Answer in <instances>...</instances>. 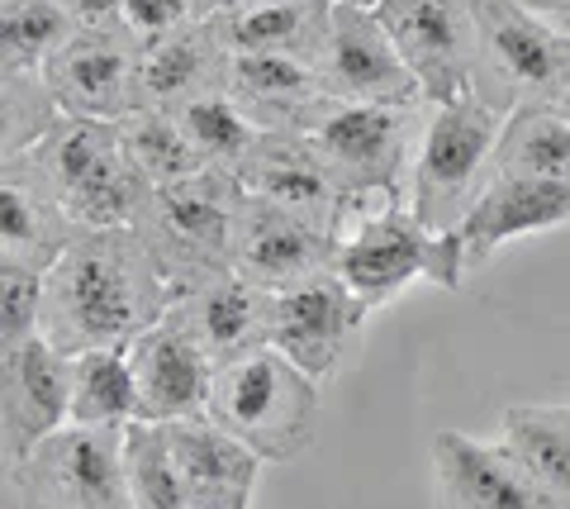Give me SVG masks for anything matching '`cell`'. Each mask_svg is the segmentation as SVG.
Returning a JSON list of instances; mask_svg holds the SVG:
<instances>
[{"instance_id": "cell-1", "label": "cell", "mask_w": 570, "mask_h": 509, "mask_svg": "<svg viewBox=\"0 0 570 509\" xmlns=\"http://www.w3.org/2000/svg\"><path fill=\"white\" fill-rule=\"evenodd\" d=\"M171 305V281L134 229H81L48 272L39 339H48L62 358L129 348Z\"/></svg>"}, {"instance_id": "cell-2", "label": "cell", "mask_w": 570, "mask_h": 509, "mask_svg": "<svg viewBox=\"0 0 570 509\" xmlns=\"http://www.w3.org/2000/svg\"><path fill=\"white\" fill-rule=\"evenodd\" d=\"M247 190L234 172L209 167L190 182L153 186L129 229L148 243L176 295L234 272V238Z\"/></svg>"}, {"instance_id": "cell-3", "label": "cell", "mask_w": 570, "mask_h": 509, "mask_svg": "<svg viewBox=\"0 0 570 509\" xmlns=\"http://www.w3.org/2000/svg\"><path fill=\"white\" fill-rule=\"evenodd\" d=\"M318 381L305 376L276 348H262L253 358L214 366V391L205 419L247 443L262 462H295L314 448L318 433Z\"/></svg>"}, {"instance_id": "cell-4", "label": "cell", "mask_w": 570, "mask_h": 509, "mask_svg": "<svg viewBox=\"0 0 570 509\" xmlns=\"http://www.w3.org/2000/svg\"><path fill=\"white\" fill-rule=\"evenodd\" d=\"M471 96L504 119L561 105L570 96V29L523 10L519 0H475Z\"/></svg>"}, {"instance_id": "cell-5", "label": "cell", "mask_w": 570, "mask_h": 509, "mask_svg": "<svg viewBox=\"0 0 570 509\" xmlns=\"http://www.w3.org/2000/svg\"><path fill=\"white\" fill-rule=\"evenodd\" d=\"M29 157L77 229H129L142 196L153 190L129 153L124 125L67 115Z\"/></svg>"}, {"instance_id": "cell-6", "label": "cell", "mask_w": 570, "mask_h": 509, "mask_svg": "<svg viewBox=\"0 0 570 509\" xmlns=\"http://www.w3.org/2000/svg\"><path fill=\"white\" fill-rule=\"evenodd\" d=\"M499 134H504V115H494L480 96L428 105V129L409 177V209L433 234H452L485 196L494 182Z\"/></svg>"}, {"instance_id": "cell-7", "label": "cell", "mask_w": 570, "mask_h": 509, "mask_svg": "<svg viewBox=\"0 0 570 509\" xmlns=\"http://www.w3.org/2000/svg\"><path fill=\"white\" fill-rule=\"evenodd\" d=\"M423 129H428L423 110L333 100V110L318 119L309 138L324 153L343 196L362 209V200L409 205V177H414Z\"/></svg>"}, {"instance_id": "cell-8", "label": "cell", "mask_w": 570, "mask_h": 509, "mask_svg": "<svg viewBox=\"0 0 570 509\" xmlns=\"http://www.w3.org/2000/svg\"><path fill=\"white\" fill-rule=\"evenodd\" d=\"M124 433L67 424L43 438L24 462L6 467L14 509H134Z\"/></svg>"}, {"instance_id": "cell-9", "label": "cell", "mask_w": 570, "mask_h": 509, "mask_svg": "<svg viewBox=\"0 0 570 509\" xmlns=\"http://www.w3.org/2000/svg\"><path fill=\"white\" fill-rule=\"evenodd\" d=\"M337 276L371 310L395 301L414 281H438L442 291L466 286L452 243L428 229L409 205H381L376 215L356 219V229L343 238V253H337Z\"/></svg>"}, {"instance_id": "cell-10", "label": "cell", "mask_w": 570, "mask_h": 509, "mask_svg": "<svg viewBox=\"0 0 570 509\" xmlns=\"http://www.w3.org/2000/svg\"><path fill=\"white\" fill-rule=\"evenodd\" d=\"M343 238L347 234L328 219L247 196L238 215V238H234V272L243 281H253L257 291L281 295L337 272Z\"/></svg>"}, {"instance_id": "cell-11", "label": "cell", "mask_w": 570, "mask_h": 509, "mask_svg": "<svg viewBox=\"0 0 570 509\" xmlns=\"http://www.w3.org/2000/svg\"><path fill=\"white\" fill-rule=\"evenodd\" d=\"M385 33L395 39L428 105L471 96L475 72V0H381Z\"/></svg>"}, {"instance_id": "cell-12", "label": "cell", "mask_w": 570, "mask_h": 509, "mask_svg": "<svg viewBox=\"0 0 570 509\" xmlns=\"http://www.w3.org/2000/svg\"><path fill=\"white\" fill-rule=\"evenodd\" d=\"M333 100L352 105H400V110H423V86L400 58L395 39L385 33L381 14L366 6H333L328 39L318 52Z\"/></svg>"}, {"instance_id": "cell-13", "label": "cell", "mask_w": 570, "mask_h": 509, "mask_svg": "<svg viewBox=\"0 0 570 509\" xmlns=\"http://www.w3.org/2000/svg\"><path fill=\"white\" fill-rule=\"evenodd\" d=\"M48 81L62 115L124 125L142 110V39L129 29H81L48 62Z\"/></svg>"}, {"instance_id": "cell-14", "label": "cell", "mask_w": 570, "mask_h": 509, "mask_svg": "<svg viewBox=\"0 0 570 509\" xmlns=\"http://www.w3.org/2000/svg\"><path fill=\"white\" fill-rule=\"evenodd\" d=\"M371 305L337 272L309 281V286L281 291L272 301V348L291 358L299 372L324 385L343 366L347 348L362 333Z\"/></svg>"}, {"instance_id": "cell-15", "label": "cell", "mask_w": 570, "mask_h": 509, "mask_svg": "<svg viewBox=\"0 0 570 509\" xmlns=\"http://www.w3.org/2000/svg\"><path fill=\"white\" fill-rule=\"evenodd\" d=\"M129 366L138 381L142 424H176V419H200L209 410L214 362L176 305L129 343Z\"/></svg>"}, {"instance_id": "cell-16", "label": "cell", "mask_w": 570, "mask_h": 509, "mask_svg": "<svg viewBox=\"0 0 570 509\" xmlns=\"http://www.w3.org/2000/svg\"><path fill=\"white\" fill-rule=\"evenodd\" d=\"M71 424V358L48 339H29L0 353V448L6 467Z\"/></svg>"}, {"instance_id": "cell-17", "label": "cell", "mask_w": 570, "mask_h": 509, "mask_svg": "<svg viewBox=\"0 0 570 509\" xmlns=\"http://www.w3.org/2000/svg\"><path fill=\"white\" fill-rule=\"evenodd\" d=\"M438 509H561L504 443H475L448 429L433 438Z\"/></svg>"}, {"instance_id": "cell-18", "label": "cell", "mask_w": 570, "mask_h": 509, "mask_svg": "<svg viewBox=\"0 0 570 509\" xmlns=\"http://www.w3.org/2000/svg\"><path fill=\"white\" fill-rule=\"evenodd\" d=\"M224 91L262 134H314L318 119L333 110V91L318 62L276 52H234Z\"/></svg>"}, {"instance_id": "cell-19", "label": "cell", "mask_w": 570, "mask_h": 509, "mask_svg": "<svg viewBox=\"0 0 570 509\" xmlns=\"http://www.w3.org/2000/svg\"><path fill=\"white\" fill-rule=\"evenodd\" d=\"M561 224H570V186L566 182L494 177L485 186V196L471 205V215L442 238L452 243L461 272L471 276L475 267H485L504 243L523 238V234L561 229Z\"/></svg>"}, {"instance_id": "cell-20", "label": "cell", "mask_w": 570, "mask_h": 509, "mask_svg": "<svg viewBox=\"0 0 570 509\" xmlns=\"http://www.w3.org/2000/svg\"><path fill=\"white\" fill-rule=\"evenodd\" d=\"M238 182L247 196H262L285 209H299V215L328 219L337 229H343V219L356 209L343 196V186L333 182L324 153L314 148L309 134H262L253 157H247L238 172Z\"/></svg>"}, {"instance_id": "cell-21", "label": "cell", "mask_w": 570, "mask_h": 509, "mask_svg": "<svg viewBox=\"0 0 570 509\" xmlns=\"http://www.w3.org/2000/svg\"><path fill=\"white\" fill-rule=\"evenodd\" d=\"M77 234L81 229L52 196L39 163L29 153L6 157V167H0V262L52 272Z\"/></svg>"}, {"instance_id": "cell-22", "label": "cell", "mask_w": 570, "mask_h": 509, "mask_svg": "<svg viewBox=\"0 0 570 509\" xmlns=\"http://www.w3.org/2000/svg\"><path fill=\"white\" fill-rule=\"evenodd\" d=\"M163 438L195 509H247L266 467L253 448L238 443L234 433H224L219 424H209L205 414L163 424Z\"/></svg>"}, {"instance_id": "cell-23", "label": "cell", "mask_w": 570, "mask_h": 509, "mask_svg": "<svg viewBox=\"0 0 570 509\" xmlns=\"http://www.w3.org/2000/svg\"><path fill=\"white\" fill-rule=\"evenodd\" d=\"M272 301L276 295L257 291L253 281L238 272L214 276L205 286L176 295V314L190 324L214 366H228L238 358H253L262 348H272Z\"/></svg>"}, {"instance_id": "cell-24", "label": "cell", "mask_w": 570, "mask_h": 509, "mask_svg": "<svg viewBox=\"0 0 570 509\" xmlns=\"http://www.w3.org/2000/svg\"><path fill=\"white\" fill-rule=\"evenodd\" d=\"M228 43L214 20H190L167 39L142 43V110H186L190 100L224 91L228 81Z\"/></svg>"}, {"instance_id": "cell-25", "label": "cell", "mask_w": 570, "mask_h": 509, "mask_svg": "<svg viewBox=\"0 0 570 509\" xmlns=\"http://www.w3.org/2000/svg\"><path fill=\"white\" fill-rule=\"evenodd\" d=\"M333 20V0H272L214 20L228 52H276V58L318 62Z\"/></svg>"}, {"instance_id": "cell-26", "label": "cell", "mask_w": 570, "mask_h": 509, "mask_svg": "<svg viewBox=\"0 0 570 509\" xmlns=\"http://www.w3.org/2000/svg\"><path fill=\"white\" fill-rule=\"evenodd\" d=\"M499 443L551 490V500L570 509V400L509 405L499 419Z\"/></svg>"}, {"instance_id": "cell-27", "label": "cell", "mask_w": 570, "mask_h": 509, "mask_svg": "<svg viewBox=\"0 0 570 509\" xmlns=\"http://www.w3.org/2000/svg\"><path fill=\"white\" fill-rule=\"evenodd\" d=\"M71 424L129 429L138 424V381L129 348H96L71 358Z\"/></svg>"}, {"instance_id": "cell-28", "label": "cell", "mask_w": 570, "mask_h": 509, "mask_svg": "<svg viewBox=\"0 0 570 509\" xmlns=\"http://www.w3.org/2000/svg\"><path fill=\"white\" fill-rule=\"evenodd\" d=\"M494 177H532V182H566L570 186V119L547 110H519L504 119L494 148Z\"/></svg>"}, {"instance_id": "cell-29", "label": "cell", "mask_w": 570, "mask_h": 509, "mask_svg": "<svg viewBox=\"0 0 570 509\" xmlns=\"http://www.w3.org/2000/svg\"><path fill=\"white\" fill-rule=\"evenodd\" d=\"M77 33L62 0H0V72H48Z\"/></svg>"}, {"instance_id": "cell-30", "label": "cell", "mask_w": 570, "mask_h": 509, "mask_svg": "<svg viewBox=\"0 0 570 509\" xmlns=\"http://www.w3.org/2000/svg\"><path fill=\"white\" fill-rule=\"evenodd\" d=\"M124 138H129V153L148 186H176L209 172L205 153L190 144L181 119L167 110H138L134 119H124Z\"/></svg>"}, {"instance_id": "cell-31", "label": "cell", "mask_w": 570, "mask_h": 509, "mask_svg": "<svg viewBox=\"0 0 570 509\" xmlns=\"http://www.w3.org/2000/svg\"><path fill=\"white\" fill-rule=\"evenodd\" d=\"M62 100L48 72H0V153H33L62 125Z\"/></svg>"}, {"instance_id": "cell-32", "label": "cell", "mask_w": 570, "mask_h": 509, "mask_svg": "<svg viewBox=\"0 0 570 509\" xmlns=\"http://www.w3.org/2000/svg\"><path fill=\"white\" fill-rule=\"evenodd\" d=\"M176 119H181V129L190 134V144L205 153V163L219 172H234V177L243 172V163L253 157L257 138H262V129L228 100V91L190 100L186 110H176Z\"/></svg>"}, {"instance_id": "cell-33", "label": "cell", "mask_w": 570, "mask_h": 509, "mask_svg": "<svg viewBox=\"0 0 570 509\" xmlns=\"http://www.w3.org/2000/svg\"><path fill=\"white\" fill-rule=\"evenodd\" d=\"M124 467H129V505L134 509H195L181 471L171 462L163 424H129L124 433Z\"/></svg>"}, {"instance_id": "cell-34", "label": "cell", "mask_w": 570, "mask_h": 509, "mask_svg": "<svg viewBox=\"0 0 570 509\" xmlns=\"http://www.w3.org/2000/svg\"><path fill=\"white\" fill-rule=\"evenodd\" d=\"M43 295H48V272L0 262V353L43 333Z\"/></svg>"}, {"instance_id": "cell-35", "label": "cell", "mask_w": 570, "mask_h": 509, "mask_svg": "<svg viewBox=\"0 0 570 509\" xmlns=\"http://www.w3.org/2000/svg\"><path fill=\"white\" fill-rule=\"evenodd\" d=\"M190 20H195V0H129L124 6V29L142 43L167 39L171 29H181Z\"/></svg>"}, {"instance_id": "cell-36", "label": "cell", "mask_w": 570, "mask_h": 509, "mask_svg": "<svg viewBox=\"0 0 570 509\" xmlns=\"http://www.w3.org/2000/svg\"><path fill=\"white\" fill-rule=\"evenodd\" d=\"M124 6L129 0H62V10L81 29H124Z\"/></svg>"}, {"instance_id": "cell-37", "label": "cell", "mask_w": 570, "mask_h": 509, "mask_svg": "<svg viewBox=\"0 0 570 509\" xmlns=\"http://www.w3.org/2000/svg\"><path fill=\"white\" fill-rule=\"evenodd\" d=\"M257 6H272V0H195V20H224V14L257 10Z\"/></svg>"}, {"instance_id": "cell-38", "label": "cell", "mask_w": 570, "mask_h": 509, "mask_svg": "<svg viewBox=\"0 0 570 509\" xmlns=\"http://www.w3.org/2000/svg\"><path fill=\"white\" fill-rule=\"evenodd\" d=\"M519 6L532 10V14H542V20H551V25L570 29V0H519Z\"/></svg>"}, {"instance_id": "cell-39", "label": "cell", "mask_w": 570, "mask_h": 509, "mask_svg": "<svg viewBox=\"0 0 570 509\" xmlns=\"http://www.w3.org/2000/svg\"><path fill=\"white\" fill-rule=\"evenodd\" d=\"M333 6H366V10H376L381 0H333Z\"/></svg>"}, {"instance_id": "cell-40", "label": "cell", "mask_w": 570, "mask_h": 509, "mask_svg": "<svg viewBox=\"0 0 570 509\" xmlns=\"http://www.w3.org/2000/svg\"><path fill=\"white\" fill-rule=\"evenodd\" d=\"M557 110H561V115H566V119H570V96H566V100H561V105H557Z\"/></svg>"}]
</instances>
